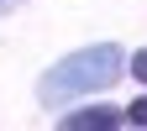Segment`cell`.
Masks as SVG:
<instances>
[{
  "label": "cell",
  "instance_id": "cell-1",
  "mask_svg": "<svg viewBox=\"0 0 147 131\" xmlns=\"http://www.w3.org/2000/svg\"><path fill=\"white\" fill-rule=\"evenodd\" d=\"M121 79V47L116 42H100V47H84V52H68L58 68L42 73V84H37V95L42 105H68L89 95V89H105Z\"/></svg>",
  "mask_w": 147,
  "mask_h": 131
},
{
  "label": "cell",
  "instance_id": "cell-2",
  "mask_svg": "<svg viewBox=\"0 0 147 131\" xmlns=\"http://www.w3.org/2000/svg\"><path fill=\"white\" fill-rule=\"evenodd\" d=\"M116 121H121L116 110L95 105V110H74V116H63V131H110Z\"/></svg>",
  "mask_w": 147,
  "mask_h": 131
},
{
  "label": "cell",
  "instance_id": "cell-3",
  "mask_svg": "<svg viewBox=\"0 0 147 131\" xmlns=\"http://www.w3.org/2000/svg\"><path fill=\"white\" fill-rule=\"evenodd\" d=\"M126 121H131V126H147V100H137V105H126Z\"/></svg>",
  "mask_w": 147,
  "mask_h": 131
},
{
  "label": "cell",
  "instance_id": "cell-4",
  "mask_svg": "<svg viewBox=\"0 0 147 131\" xmlns=\"http://www.w3.org/2000/svg\"><path fill=\"white\" fill-rule=\"evenodd\" d=\"M131 73H137V79L147 84V47H142V52H137V58H131Z\"/></svg>",
  "mask_w": 147,
  "mask_h": 131
},
{
  "label": "cell",
  "instance_id": "cell-5",
  "mask_svg": "<svg viewBox=\"0 0 147 131\" xmlns=\"http://www.w3.org/2000/svg\"><path fill=\"white\" fill-rule=\"evenodd\" d=\"M11 5H21V0H0V11H11Z\"/></svg>",
  "mask_w": 147,
  "mask_h": 131
}]
</instances>
